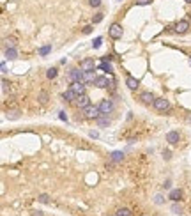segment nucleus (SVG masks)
Returning <instances> with one entry per match:
<instances>
[{
	"label": "nucleus",
	"instance_id": "nucleus-1",
	"mask_svg": "<svg viewBox=\"0 0 191 216\" xmlns=\"http://www.w3.org/2000/svg\"><path fill=\"white\" fill-rule=\"evenodd\" d=\"M81 112H83V117H85V119H97L101 115L99 106H94V105H89V106L83 108Z\"/></svg>",
	"mask_w": 191,
	"mask_h": 216
},
{
	"label": "nucleus",
	"instance_id": "nucleus-2",
	"mask_svg": "<svg viewBox=\"0 0 191 216\" xmlns=\"http://www.w3.org/2000/svg\"><path fill=\"white\" fill-rule=\"evenodd\" d=\"M154 108H156L158 112H168V110H170V101L165 99V98H158V99L154 101Z\"/></svg>",
	"mask_w": 191,
	"mask_h": 216
},
{
	"label": "nucleus",
	"instance_id": "nucleus-3",
	"mask_svg": "<svg viewBox=\"0 0 191 216\" xmlns=\"http://www.w3.org/2000/svg\"><path fill=\"white\" fill-rule=\"evenodd\" d=\"M108 34H110L111 39H121L122 37V27L119 23H113L110 29H108Z\"/></svg>",
	"mask_w": 191,
	"mask_h": 216
},
{
	"label": "nucleus",
	"instance_id": "nucleus-4",
	"mask_svg": "<svg viewBox=\"0 0 191 216\" xmlns=\"http://www.w3.org/2000/svg\"><path fill=\"white\" fill-rule=\"evenodd\" d=\"M74 105H76L78 108H81V110H83V108H87V106L90 105V98H89L87 94H80V96L76 98V101H74Z\"/></svg>",
	"mask_w": 191,
	"mask_h": 216
},
{
	"label": "nucleus",
	"instance_id": "nucleus-5",
	"mask_svg": "<svg viewBox=\"0 0 191 216\" xmlns=\"http://www.w3.org/2000/svg\"><path fill=\"white\" fill-rule=\"evenodd\" d=\"M99 110H101V113H106V115H108V113L113 110V101H111V99H103L99 103Z\"/></svg>",
	"mask_w": 191,
	"mask_h": 216
},
{
	"label": "nucleus",
	"instance_id": "nucleus-6",
	"mask_svg": "<svg viewBox=\"0 0 191 216\" xmlns=\"http://www.w3.org/2000/svg\"><path fill=\"white\" fill-rule=\"evenodd\" d=\"M80 69H83V71H94L96 69V62H94V59H85V60L80 62Z\"/></svg>",
	"mask_w": 191,
	"mask_h": 216
},
{
	"label": "nucleus",
	"instance_id": "nucleus-7",
	"mask_svg": "<svg viewBox=\"0 0 191 216\" xmlns=\"http://www.w3.org/2000/svg\"><path fill=\"white\" fill-rule=\"evenodd\" d=\"M188 30H189V21L188 20L177 21V25H175V32H177V34H186Z\"/></svg>",
	"mask_w": 191,
	"mask_h": 216
},
{
	"label": "nucleus",
	"instance_id": "nucleus-8",
	"mask_svg": "<svg viewBox=\"0 0 191 216\" xmlns=\"http://www.w3.org/2000/svg\"><path fill=\"white\" fill-rule=\"evenodd\" d=\"M94 85L97 89H106V87H110V80H108V76H97Z\"/></svg>",
	"mask_w": 191,
	"mask_h": 216
},
{
	"label": "nucleus",
	"instance_id": "nucleus-9",
	"mask_svg": "<svg viewBox=\"0 0 191 216\" xmlns=\"http://www.w3.org/2000/svg\"><path fill=\"white\" fill-rule=\"evenodd\" d=\"M69 78L73 82H83V69H71L69 73Z\"/></svg>",
	"mask_w": 191,
	"mask_h": 216
},
{
	"label": "nucleus",
	"instance_id": "nucleus-10",
	"mask_svg": "<svg viewBox=\"0 0 191 216\" xmlns=\"http://www.w3.org/2000/svg\"><path fill=\"white\" fill-rule=\"evenodd\" d=\"M85 85H87V83H83V82H73L71 89L80 96V94H85Z\"/></svg>",
	"mask_w": 191,
	"mask_h": 216
},
{
	"label": "nucleus",
	"instance_id": "nucleus-11",
	"mask_svg": "<svg viewBox=\"0 0 191 216\" xmlns=\"http://www.w3.org/2000/svg\"><path fill=\"white\" fill-rule=\"evenodd\" d=\"M126 85L129 87L131 91H136V89L140 87V80H136V78H133V76H128V78H126Z\"/></svg>",
	"mask_w": 191,
	"mask_h": 216
},
{
	"label": "nucleus",
	"instance_id": "nucleus-12",
	"mask_svg": "<svg viewBox=\"0 0 191 216\" xmlns=\"http://www.w3.org/2000/svg\"><path fill=\"white\" fill-rule=\"evenodd\" d=\"M96 73L94 71H83V83H94L96 82Z\"/></svg>",
	"mask_w": 191,
	"mask_h": 216
},
{
	"label": "nucleus",
	"instance_id": "nucleus-13",
	"mask_svg": "<svg viewBox=\"0 0 191 216\" xmlns=\"http://www.w3.org/2000/svg\"><path fill=\"white\" fill-rule=\"evenodd\" d=\"M140 99H142L145 105H151V103H154V101H156V98H154L151 92H142V94H140Z\"/></svg>",
	"mask_w": 191,
	"mask_h": 216
},
{
	"label": "nucleus",
	"instance_id": "nucleus-14",
	"mask_svg": "<svg viewBox=\"0 0 191 216\" xmlns=\"http://www.w3.org/2000/svg\"><path fill=\"white\" fill-rule=\"evenodd\" d=\"M166 142L170 145H175L179 142V133H177V131H170V133L166 135Z\"/></svg>",
	"mask_w": 191,
	"mask_h": 216
},
{
	"label": "nucleus",
	"instance_id": "nucleus-15",
	"mask_svg": "<svg viewBox=\"0 0 191 216\" xmlns=\"http://www.w3.org/2000/svg\"><path fill=\"white\" fill-rule=\"evenodd\" d=\"M62 98H64L66 101H76V98H78V94L74 92L73 89H69V91H66V92L62 94Z\"/></svg>",
	"mask_w": 191,
	"mask_h": 216
},
{
	"label": "nucleus",
	"instance_id": "nucleus-16",
	"mask_svg": "<svg viewBox=\"0 0 191 216\" xmlns=\"http://www.w3.org/2000/svg\"><path fill=\"white\" fill-rule=\"evenodd\" d=\"M96 121H97V124H99L101 128H103V126H108V124H110V119H108V115H106V113H101V115L97 117V119H96Z\"/></svg>",
	"mask_w": 191,
	"mask_h": 216
},
{
	"label": "nucleus",
	"instance_id": "nucleus-17",
	"mask_svg": "<svg viewBox=\"0 0 191 216\" xmlns=\"http://www.w3.org/2000/svg\"><path fill=\"white\" fill-rule=\"evenodd\" d=\"M16 57H18V53H16V50H14V48H7V50H5V59L14 60Z\"/></svg>",
	"mask_w": 191,
	"mask_h": 216
},
{
	"label": "nucleus",
	"instance_id": "nucleus-18",
	"mask_svg": "<svg viewBox=\"0 0 191 216\" xmlns=\"http://www.w3.org/2000/svg\"><path fill=\"white\" fill-rule=\"evenodd\" d=\"M170 198L173 200V202H179V200L182 198V191L181 190H173V191L170 193Z\"/></svg>",
	"mask_w": 191,
	"mask_h": 216
},
{
	"label": "nucleus",
	"instance_id": "nucleus-19",
	"mask_svg": "<svg viewBox=\"0 0 191 216\" xmlns=\"http://www.w3.org/2000/svg\"><path fill=\"white\" fill-rule=\"evenodd\" d=\"M111 161H122V158H124V153H121V151H115V153H111L110 154Z\"/></svg>",
	"mask_w": 191,
	"mask_h": 216
},
{
	"label": "nucleus",
	"instance_id": "nucleus-20",
	"mask_svg": "<svg viewBox=\"0 0 191 216\" xmlns=\"http://www.w3.org/2000/svg\"><path fill=\"white\" fill-rule=\"evenodd\" d=\"M115 216H133V213H131L129 209H126V207H122V209H119V211L115 213Z\"/></svg>",
	"mask_w": 191,
	"mask_h": 216
},
{
	"label": "nucleus",
	"instance_id": "nucleus-21",
	"mask_svg": "<svg viewBox=\"0 0 191 216\" xmlns=\"http://www.w3.org/2000/svg\"><path fill=\"white\" fill-rule=\"evenodd\" d=\"M5 46L7 48H14V44H16V41H14V37H5Z\"/></svg>",
	"mask_w": 191,
	"mask_h": 216
},
{
	"label": "nucleus",
	"instance_id": "nucleus-22",
	"mask_svg": "<svg viewBox=\"0 0 191 216\" xmlns=\"http://www.w3.org/2000/svg\"><path fill=\"white\" fill-rule=\"evenodd\" d=\"M50 52H51V44H48V46H43V48L39 50V55H43V57H44V55H48Z\"/></svg>",
	"mask_w": 191,
	"mask_h": 216
},
{
	"label": "nucleus",
	"instance_id": "nucleus-23",
	"mask_svg": "<svg viewBox=\"0 0 191 216\" xmlns=\"http://www.w3.org/2000/svg\"><path fill=\"white\" fill-rule=\"evenodd\" d=\"M46 76H48L50 80H53V78L57 76V69H55V67H51V69H48V71H46Z\"/></svg>",
	"mask_w": 191,
	"mask_h": 216
},
{
	"label": "nucleus",
	"instance_id": "nucleus-24",
	"mask_svg": "<svg viewBox=\"0 0 191 216\" xmlns=\"http://www.w3.org/2000/svg\"><path fill=\"white\" fill-rule=\"evenodd\" d=\"M101 69H103V71L111 73V66L108 64V60H103V64H101Z\"/></svg>",
	"mask_w": 191,
	"mask_h": 216
},
{
	"label": "nucleus",
	"instance_id": "nucleus-25",
	"mask_svg": "<svg viewBox=\"0 0 191 216\" xmlns=\"http://www.w3.org/2000/svg\"><path fill=\"white\" fill-rule=\"evenodd\" d=\"M172 211H173L175 214H181V213H182V207L177 206V204H173V206H172Z\"/></svg>",
	"mask_w": 191,
	"mask_h": 216
},
{
	"label": "nucleus",
	"instance_id": "nucleus-26",
	"mask_svg": "<svg viewBox=\"0 0 191 216\" xmlns=\"http://www.w3.org/2000/svg\"><path fill=\"white\" fill-rule=\"evenodd\" d=\"M101 43H103V39H101V37H96V39H94V43H92V48H99Z\"/></svg>",
	"mask_w": 191,
	"mask_h": 216
},
{
	"label": "nucleus",
	"instance_id": "nucleus-27",
	"mask_svg": "<svg viewBox=\"0 0 191 216\" xmlns=\"http://www.w3.org/2000/svg\"><path fill=\"white\" fill-rule=\"evenodd\" d=\"M92 21H94V23H99V21H103V12H97V14L92 18Z\"/></svg>",
	"mask_w": 191,
	"mask_h": 216
},
{
	"label": "nucleus",
	"instance_id": "nucleus-28",
	"mask_svg": "<svg viewBox=\"0 0 191 216\" xmlns=\"http://www.w3.org/2000/svg\"><path fill=\"white\" fill-rule=\"evenodd\" d=\"M20 115H18V112L14 110V112H7V119H18Z\"/></svg>",
	"mask_w": 191,
	"mask_h": 216
},
{
	"label": "nucleus",
	"instance_id": "nucleus-29",
	"mask_svg": "<svg viewBox=\"0 0 191 216\" xmlns=\"http://www.w3.org/2000/svg\"><path fill=\"white\" fill-rule=\"evenodd\" d=\"M89 4H90L92 7H99V5H101V0H89Z\"/></svg>",
	"mask_w": 191,
	"mask_h": 216
},
{
	"label": "nucleus",
	"instance_id": "nucleus-30",
	"mask_svg": "<svg viewBox=\"0 0 191 216\" xmlns=\"http://www.w3.org/2000/svg\"><path fill=\"white\" fill-rule=\"evenodd\" d=\"M46 98H48V96H46V92H41L39 94V101H41V103H46V101H48Z\"/></svg>",
	"mask_w": 191,
	"mask_h": 216
},
{
	"label": "nucleus",
	"instance_id": "nucleus-31",
	"mask_svg": "<svg viewBox=\"0 0 191 216\" xmlns=\"http://www.w3.org/2000/svg\"><path fill=\"white\" fill-rule=\"evenodd\" d=\"M151 2H152V0H136V4H138V5H149Z\"/></svg>",
	"mask_w": 191,
	"mask_h": 216
},
{
	"label": "nucleus",
	"instance_id": "nucleus-32",
	"mask_svg": "<svg viewBox=\"0 0 191 216\" xmlns=\"http://www.w3.org/2000/svg\"><path fill=\"white\" fill-rule=\"evenodd\" d=\"M89 136H90V138H97V136H99V133H97V131H90V133H89Z\"/></svg>",
	"mask_w": 191,
	"mask_h": 216
},
{
	"label": "nucleus",
	"instance_id": "nucleus-33",
	"mask_svg": "<svg viewBox=\"0 0 191 216\" xmlns=\"http://www.w3.org/2000/svg\"><path fill=\"white\" fill-rule=\"evenodd\" d=\"M39 202H48V195H41L39 197Z\"/></svg>",
	"mask_w": 191,
	"mask_h": 216
},
{
	"label": "nucleus",
	"instance_id": "nucleus-34",
	"mask_svg": "<svg viewBox=\"0 0 191 216\" xmlns=\"http://www.w3.org/2000/svg\"><path fill=\"white\" fill-rule=\"evenodd\" d=\"M92 32V27L90 25H89V27H85V29H83V34H90Z\"/></svg>",
	"mask_w": 191,
	"mask_h": 216
},
{
	"label": "nucleus",
	"instance_id": "nucleus-35",
	"mask_svg": "<svg viewBox=\"0 0 191 216\" xmlns=\"http://www.w3.org/2000/svg\"><path fill=\"white\" fill-rule=\"evenodd\" d=\"M59 117H60V121H67V117H66V113H64V112L59 113Z\"/></svg>",
	"mask_w": 191,
	"mask_h": 216
},
{
	"label": "nucleus",
	"instance_id": "nucleus-36",
	"mask_svg": "<svg viewBox=\"0 0 191 216\" xmlns=\"http://www.w3.org/2000/svg\"><path fill=\"white\" fill-rule=\"evenodd\" d=\"M161 202H163V197L158 195V197H156V204H161Z\"/></svg>",
	"mask_w": 191,
	"mask_h": 216
},
{
	"label": "nucleus",
	"instance_id": "nucleus-37",
	"mask_svg": "<svg viewBox=\"0 0 191 216\" xmlns=\"http://www.w3.org/2000/svg\"><path fill=\"white\" fill-rule=\"evenodd\" d=\"M32 216H44V214H43L41 211H34V213H32Z\"/></svg>",
	"mask_w": 191,
	"mask_h": 216
},
{
	"label": "nucleus",
	"instance_id": "nucleus-38",
	"mask_svg": "<svg viewBox=\"0 0 191 216\" xmlns=\"http://www.w3.org/2000/svg\"><path fill=\"white\" fill-rule=\"evenodd\" d=\"M186 121H188V122H191V113H188V115H186Z\"/></svg>",
	"mask_w": 191,
	"mask_h": 216
},
{
	"label": "nucleus",
	"instance_id": "nucleus-39",
	"mask_svg": "<svg viewBox=\"0 0 191 216\" xmlns=\"http://www.w3.org/2000/svg\"><path fill=\"white\" fill-rule=\"evenodd\" d=\"M184 2H188V4H191V0H184Z\"/></svg>",
	"mask_w": 191,
	"mask_h": 216
},
{
	"label": "nucleus",
	"instance_id": "nucleus-40",
	"mask_svg": "<svg viewBox=\"0 0 191 216\" xmlns=\"http://www.w3.org/2000/svg\"><path fill=\"white\" fill-rule=\"evenodd\" d=\"M189 16H191V12H189Z\"/></svg>",
	"mask_w": 191,
	"mask_h": 216
}]
</instances>
